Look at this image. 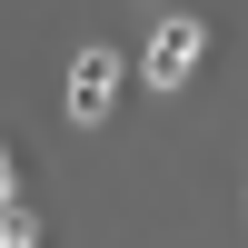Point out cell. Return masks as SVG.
I'll return each mask as SVG.
<instances>
[{
  "instance_id": "4",
  "label": "cell",
  "mask_w": 248,
  "mask_h": 248,
  "mask_svg": "<svg viewBox=\"0 0 248 248\" xmlns=\"http://www.w3.org/2000/svg\"><path fill=\"white\" fill-rule=\"evenodd\" d=\"M0 209H10V149H0Z\"/></svg>"
},
{
  "instance_id": "1",
  "label": "cell",
  "mask_w": 248,
  "mask_h": 248,
  "mask_svg": "<svg viewBox=\"0 0 248 248\" xmlns=\"http://www.w3.org/2000/svg\"><path fill=\"white\" fill-rule=\"evenodd\" d=\"M199 60H209V20H159V30H149V60H139V79H149V90H189Z\"/></svg>"
},
{
  "instance_id": "2",
  "label": "cell",
  "mask_w": 248,
  "mask_h": 248,
  "mask_svg": "<svg viewBox=\"0 0 248 248\" xmlns=\"http://www.w3.org/2000/svg\"><path fill=\"white\" fill-rule=\"evenodd\" d=\"M119 79H129V60H119V50H79V60H70V119H79V129L119 109Z\"/></svg>"
},
{
  "instance_id": "3",
  "label": "cell",
  "mask_w": 248,
  "mask_h": 248,
  "mask_svg": "<svg viewBox=\"0 0 248 248\" xmlns=\"http://www.w3.org/2000/svg\"><path fill=\"white\" fill-rule=\"evenodd\" d=\"M0 248H40V218L30 209H0Z\"/></svg>"
}]
</instances>
